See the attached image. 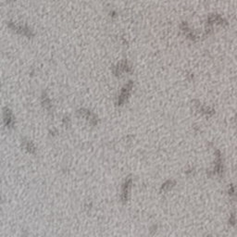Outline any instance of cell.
Returning a JSON list of instances; mask_svg holds the SVG:
<instances>
[{"label": "cell", "mask_w": 237, "mask_h": 237, "mask_svg": "<svg viewBox=\"0 0 237 237\" xmlns=\"http://www.w3.org/2000/svg\"><path fill=\"white\" fill-rule=\"evenodd\" d=\"M4 118H5L4 121H5V123H6L7 127H12V125L14 123V118H13V116H12V114L9 110L5 111Z\"/></svg>", "instance_id": "6da1fadb"}]
</instances>
